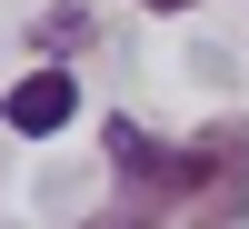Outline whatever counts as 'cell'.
<instances>
[{
  "label": "cell",
  "mask_w": 249,
  "mask_h": 229,
  "mask_svg": "<svg viewBox=\"0 0 249 229\" xmlns=\"http://www.w3.org/2000/svg\"><path fill=\"white\" fill-rule=\"evenodd\" d=\"M179 229H249V120L219 110L210 130L179 150V199H170Z\"/></svg>",
  "instance_id": "cell-1"
},
{
  "label": "cell",
  "mask_w": 249,
  "mask_h": 229,
  "mask_svg": "<svg viewBox=\"0 0 249 229\" xmlns=\"http://www.w3.org/2000/svg\"><path fill=\"white\" fill-rule=\"evenodd\" d=\"M90 229H160L150 210H110V219H90Z\"/></svg>",
  "instance_id": "cell-4"
},
{
  "label": "cell",
  "mask_w": 249,
  "mask_h": 229,
  "mask_svg": "<svg viewBox=\"0 0 249 229\" xmlns=\"http://www.w3.org/2000/svg\"><path fill=\"white\" fill-rule=\"evenodd\" d=\"M0 120H10L20 140H60L80 120V80L70 70H20L10 90H0Z\"/></svg>",
  "instance_id": "cell-3"
},
{
  "label": "cell",
  "mask_w": 249,
  "mask_h": 229,
  "mask_svg": "<svg viewBox=\"0 0 249 229\" xmlns=\"http://www.w3.org/2000/svg\"><path fill=\"white\" fill-rule=\"evenodd\" d=\"M100 150H110V170H120L130 199H160V210L179 199V150H160L140 120H100Z\"/></svg>",
  "instance_id": "cell-2"
},
{
  "label": "cell",
  "mask_w": 249,
  "mask_h": 229,
  "mask_svg": "<svg viewBox=\"0 0 249 229\" xmlns=\"http://www.w3.org/2000/svg\"><path fill=\"white\" fill-rule=\"evenodd\" d=\"M140 10H160V20H170V10H199V0H140Z\"/></svg>",
  "instance_id": "cell-5"
}]
</instances>
